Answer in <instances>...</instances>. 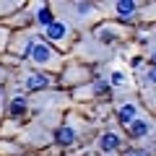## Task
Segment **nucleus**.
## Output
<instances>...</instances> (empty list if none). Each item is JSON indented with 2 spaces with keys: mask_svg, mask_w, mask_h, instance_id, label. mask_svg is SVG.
Here are the masks:
<instances>
[{
  "mask_svg": "<svg viewBox=\"0 0 156 156\" xmlns=\"http://www.w3.org/2000/svg\"><path fill=\"white\" fill-rule=\"evenodd\" d=\"M29 60H31L37 68L55 70V68H60L62 57H60V52H57L52 44H47V42H37V44H34V50L29 52Z\"/></svg>",
  "mask_w": 156,
  "mask_h": 156,
  "instance_id": "obj_1",
  "label": "nucleus"
},
{
  "mask_svg": "<svg viewBox=\"0 0 156 156\" xmlns=\"http://www.w3.org/2000/svg\"><path fill=\"white\" fill-rule=\"evenodd\" d=\"M96 8H104V11H112L115 18L120 23H130L140 16V3H133V0H115V3H99Z\"/></svg>",
  "mask_w": 156,
  "mask_h": 156,
  "instance_id": "obj_2",
  "label": "nucleus"
},
{
  "mask_svg": "<svg viewBox=\"0 0 156 156\" xmlns=\"http://www.w3.org/2000/svg\"><path fill=\"white\" fill-rule=\"evenodd\" d=\"M91 37H94L99 44H117V42L125 37V26H122V23H117V21L101 23V26L94 29V34H91Z\"/></svg>",
  "mask_w": 156,
  "mask_h": 156,
  "instance_id": "obj_3",
  "label": "nucleus"
},
{
  "mask_svg": "<svg viewBox=\"0 0 156 156\" xmlns=\"http://www.w3.org/2000/svg\"><path fill=\"white\" fill-rule=\"evenodd\" d=\"M70 34H73V29H70V23H65V21H52L50 26L44 29V34H42V37H44V42L47 44H62L65 47L68 42H70Z\"/></svg>",
  "mask_w": 156,
  "mask_h": 156,
  "instance_id": "obj_4",
  "label": "nucleus"
},
{
  "mask_svg": "<svg viewBox=\"0 0 156 156\" xmlns=\"http://www.w3.org/2000/svg\"><path fill=\"white\" fill-rule=\"evenodd\" d=\"M120 146H122V138H120V133H115V130H104V133L96 138V148H99V154H104V156L117 154Z\"/></svg>",
  "mask_w": 156,
  "mask_h": 156,
  "instance_id": "obj_5",
  "label": "nucleus"
},
{
  "mask_svg": "<svg viewBox=\"0 0 156 156\" xmlns=\"http://www.w3.org/2000/svg\"><path fill=\"white\" fill-rule=\"evenodd\" d=\"M125 130H128V138L130 140H140V138H146V135H151V130H154V120L146 117V115H140L138 120H133Z\"/></svg>",
  "mask_w": 156,
  "mask_h": 156,
  "instance_id": "obj_6",
  "label": "nucleus"
},
{
  "mask_svg": "<svg viewBox=\"0 0 156 156\" xmlns=\"http://www.w3.org/2000/svg\"><path fill=\"white\" fill-rule=\"evenodd\" d=\"M21 83L26 91H44L52 86V78L47 76V73H26V76L21 78Z\"/></svg>",
  "mask_w": 156,
  "mask_h": 156,
  "instance_id": "obj_7",
  "label": "nucleus"
},
{
  "mask_svg": "<svg viewBox=\"0 0 156 156\" xmlns=\"http://www.w3.org/2000/svg\"><path fill=\"white\" fill-rule=\"evenodd\" d=\"M37 37H39V34H31V31H23V34H18V39L11 44V50L16 52L18 57H29V52H31V50H34V44L39 42Z\"/></svg>",
  "mask_w": 156,
  "mask_h": 156,
  "instance_id": "obj_8",
  "label": "nucleus"
},
{
  "mask_svg": "<svg viewBox=\"0 0 156 156\" xmlns=\"http://www.w3.org/2000/svg\"><path fill=\"white\" fill-rule=\"evenodd\" d=\"M140 117V107L135 104V101H125V104L117 107V120H120V125H125L128 128L133 120H138Z\"/></svg>",
  "mask_w": 156,
  "mask_h": 156,
  "instance_id": "obj_9",
  "label": "nucleus"
},
{
  "mask_svg": "<svg viewBox=\"0 0 156 156\" xmlns=\"http://www.w3.org/2000/svg\"><path fill=\"white\" fill-rule=\"evenodd\" d=\"M55 140H57L60 146H73V143L78 140V128H76L73 122H62L60 128L55 130Z\"/></svg>",
  "mask_w": 156,
  "mask_h": 156,
  "instance_id": "obj_10",
  "label": "nucleus"
},
{
  "mask_svg": "<svg viewBox=\"0 0 156 156\" xmlns=\"http://www.w3.org/2000/svg\"><path fill=\"white\" fill-rule=\"evenodd\" d=\"M29 104H31V101H29L26 96L16 94V96L11 99V101H8V115H11L13 120H18V117H23V115L29 112Z\"/></svg>",
  "mask_w": 156,
  "mask_h": 156,
  "instance_id": "obj_11",
  "label": "nucleus"
},
{
  "mask_svg": "<svg viewBox=\"0 0 156 156\" xmlns=\"http://www.w3.org/2000/svg\"><path fill=\"white\" fill-rule=\"evenodd\" d=\"M34 11H37V13H34V21H37L42 29H47L52 21H55V13H52V5H44V3H37V5H34Z\"/></svg>",
  "mask_w": 156,
  "mask_h": 156,
  "instance_id": "obj_12",
  "label": "nucleus"
},
{
  "mask_svg": "<svg viewBox=\"0 0 156 156\" xmlns=\"http://www.w3.org/2000/svg\"><path fill=\"white\" fill-rule=\"evenodd\" d=\"M107 83H109V89L112 86H115V89H122V86H128V76H125V70H112L109 73V81H107Z\"/></svg>",
  "mask_w": 156,
  "mask_h": 156,
  "instance_id": "obj_13",
  "label": "nucleus"
},
{
  "mask_svg": "<svg viewBox=\"0 0 156 156\" xmlns=\"http://www.w3.org/2000/svg\"><path fill=\"white\" fill-rule=\"evenodd\" d=\"M140 83H143V89H148V86H154V89H156V65H148V68L143 70Z\"/></svg>",
  "mask_w": 156,
  "mask_h": 156,
  "instance_id": "obj_14",
  "label": "nucleus"
},
{
  "mask_svg": "<svg viewBox=\"0 0 156 156\" xmlns=\"http://www.w3.org/2000/svg\"><path fill=\"white\" fill-rule=\"evenodd\" d=\"M21 5L23 3H0V16H3V13H11V11H18Z\"/></svg>",
  "mask_w": 156,
  "mask_h": 156,
  "instance_id": "obj_15",
  "label": "nucleus"
},
{
  "mask_svg": "<svg viewBox=\"0 0 156 156\" xmlns=\"http://www.w3.org/2000/svg\"><path fill=\"white\" fill-rule=\"evenodd\" d=\"M125 156H151V151L148 148H130V151H125Z\"/></svg>",
  "mask_w": 156,
  "mask_h": 156,
  "instance_id": "obj_16",
  "label": "nucleus"
},
{
  "mask_svg": "<svg viewBox=\"0 0 156 156\" xmlns=\"http://www.w3.org/2000/svg\"><path fill=\"white\" fill-rule=\"evenodd\" d=\"M8 42H11V31H8V29H3V26H0V50H3V47H5Z\"/></svg>",
  "mask_w": 156,
  "mask_h": 156,
  "instance_id": "obj_17",
  "label": "nucleus"
},
{
  "mask_svg": "<svg viewBox=\"0 0 156 156\" xmlns=\"http://www.w3.org/2000/svg\"><path fill=\"white\" fill-rule=\"evenodd\" d=\"M0 154H18V146H11V143H0Z\"/></svg>",
  "mask_w": 156,
  "mask_h": 156,
  "instance_id": "obj_18",
  "label": "nucleus"
},
{
  "mask_svg": "<svg viewBox=\"0 0 156 156\" xmlns=\"http://www.w3.org/2000/svg\"><path fill=\"white\" fill-rule=\"evenodd\" d=\"M130 65H133V68H140V65H143V57H140V55H133V60H130Z\"/></svg>",
  "mask_w": 156,
  "mask_h": 156,
  "instance_id": "obj_19",
  "label": "nucleus"
},
{
  "mask_svg": "<svg viewBox=\"0 0 156 156\" xmlns=\"http://www.w3.org/2000/svg\"><path fill=\"white\" fill-rule=\"evenodd\" d=\"M148 65H156V50H154V52L148 55Z\"/></svg>",
  "mask_w": 156,
  "mask_h": 156,
  "instance_id": "obj_20",
  "label": "nucleus"
}]
</instances>
